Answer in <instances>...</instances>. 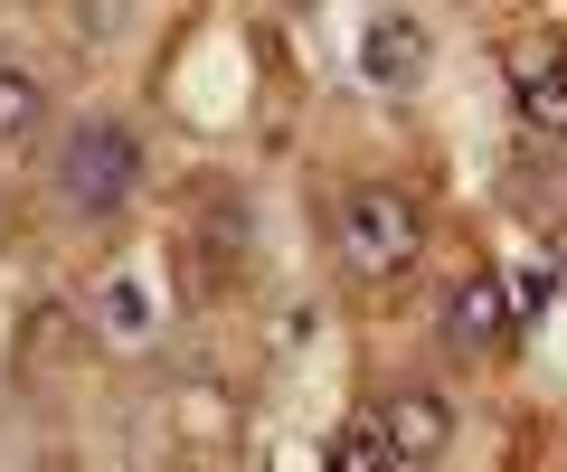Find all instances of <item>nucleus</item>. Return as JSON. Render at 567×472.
Instances as JSON below:
<instances>
[{
  "label": "nucleus",
  "mask_w": 567,
  "mask_h": 472,
  "mask_svg": "<svg viewBox=\"0 0 567 472\" xmlns=\"http://www.w3.org/2000/svg\"><path fill=\"white\" fill-rule=\"evenodd\" d=\"M360 76L388 85V95H416V85H425V29H416V20H369Z\"/></svg>",
  "instance_id": "6"
},
{
  "label": "nucleus",
  "mask_w": 567,
  "mask_h": 472,
  "mask_svg": "<svg viewBox=\"0 0 567 472\" xmlns=\"http://www.w3.org/2000/svg\"><path fill=\"white\" fill-rule=\"evenodd\" d=\"M104 312H114L123 331H142V293H133V284H114V293H104Z\"/></svg>",
  "instance_id": "10"
},
{
  "label": "nucleus",
  "mask_w": 567,
  "mask_h": 472,
  "mask_svg": "<svg viewBox=\"0 0 567 472\" xmlns=\"http://www.w3.org/2000/svg\"><path fill=\"white\" fill-rule=\"evenodd\" d=\"M331 463H341V472H388V463H398V453H388V426H379V416H350L341 444H331Z\"/></svg>",
  "instance_id": "8"
},
{
  "label": "nucleus",
  "mask_w": 567,
  "mask_h": 472,
  "mask_svg": "<svg viewBox=\"0 0 567 472\" xmlns=\"http://www.w3.org/2000/svg\"><path fill=\"white\" fill-rule=\"evenodd\" d=\"M416 255H425V208L406 189L369 180L341 199V265L360 284H398V274H416Z\"/></svg>",
  "instance_id": "1"
},
{
  "label": "nucleus",
  "mask_w": 567,
  "mask_h": 472,
  "mask_svg": "<svg viewBox=\"0 0 567 472\" xmlns=\"http://www.w3.org/2000/svg\"><path fill=\"white\" fill-rule=\"evenodd\" d=\"M379 426H388V453L398 463H445V444H454V407L435 388H398L379 407Z\"/></svg>",
  "instance_id": "5"
},
{
  "label": "nucleus",
  "mask_w": 567,
  "mask_h": 472,
  "mask_svg": "<svg viewBox=\"0 0 567 472\" xmlns=\"http://www.w3.org/2000/svg\"><path fill=\"white\" fill-rule=\"evenodd\" d=\"M548 303V274H511V312H520V322H529V312H539Z\"/></svg>",
  "instance_id": "9"
},
{
  "label": "nucleus",
  "mask_w": 567,
  "mask_h": 472,
  "mask_svg": "<svg viewBox=\"0 0 567 472\" xmlns=\"http://www.w3.org/2000/svg\"><path fill=\"white\" fill-rule=\"evenodd\" d=\"M435 331H445L454 359H511V340H520L511 284L502 274H454V284L435 293Z\"/></svg>",
  "instance_id": "3"
},
{
  "label": "nucleus",
  "mask_w": 567,
  "mask_h": 472,
  "mask_svg": "<svg viewBox=\"0 0 567 472\" xmlns=\"http://www.w3.org/2000/svg\"><path fill=\"white\" fill-rule=\"evenodd\" d=\"M133 180H142V151H133V133H123L114 114L66 124V143H58V199L76 208V218H114V208L133 199Z\"/></svg>",
  "instance_id": "2"
},
{
  "label": "nucleus",
  "mask_w": 567,
  "mask_h": 472,
  "mask_svg": "<svg viewBox=\"0 0 567 472\" xmlns=\"http://www.w3.org/2000/svg\"><path fill=\"white\" fill-rule=\"evenodd\" d=\"M48 133V85L20 57H0V143H39Z\"/></svg>",
  "instance_id": "7"
},
{
  "label": "nucleus",
  "mask_w": 567,
  "mask_h": 472,
  "mask_svg": "<svg viewBox=\"0 0 567 472\" xmlns=\"http://www.w3.org/2000/svg\"><path fill=\"white\" fill-rule=\"evenodd\" d=\"M511 104H520V124L567 143V48L558 39H520L511 48Z\"/></svg>",
  "instance_id": "4"
}]
</instances>
